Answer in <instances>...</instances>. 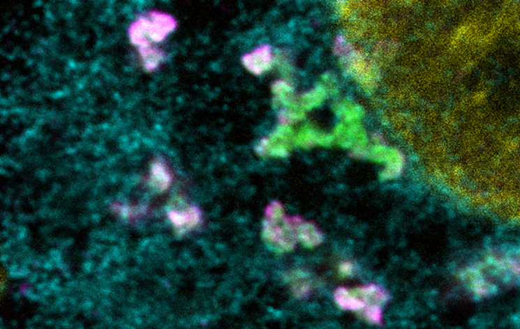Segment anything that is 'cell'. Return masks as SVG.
Segmentation results:
<instances>
[{"mask_svg":"<svg viewBox=\"0 0 520 329\" xmlns=\"http://www.w3.org/2000/svg\"><path fill=\"white\" fill-rule=\"evenodd\" d=\"M177 28V21L172 14L151 10L141 14L130 24L128 36L131 43L141 50L158 48Z\"/></svg>","mask_w":520,"mask_h":329,"instance_id":"6da1fadb","label":"cell"},{"mask_svg":"<svg viewBox=\"0 0 520 329\" xmlns=\"http://www.w3.org/2000/svg\"><path fill=\"white\" fill-rule=\"evenodd\" d=\"M263 238L272 247L289 252L295 247L297 240L292 217L285 215V209L278 201H272L265 211Z\"/></svg>","mask_w":520,"mask_h":329,"instance_id":"7a4b0ae2","label":"cell"},{"mask_svg":"<svg viewBox=\"0 0 520 329\" xmlns=\"http://www.w3.org/2000/svg\"><path fill=\"white\" fill-rule=\"evenodd\" d=\"M242 63L244 68L251 74L263 75L270 70L274 63V49L267 43L257 46L255 49L244 54Z\"/></svg>","mask_w":520,"mask_h":329,"instance_id":"3957f363","label":"cell"},{"mask_svg":"<svg viewBox=\"0 0 520 329\" xmlns=\"http://www.w3.org/2000/svg\"><path fill=\"white\" fill-rule=\"evenodd\" d=\"M174 229L185 233L198 227L202 222V213L196 206H188L181 209H170L167 213Z\"/></svg>","mask_w":520,"mask_h":329,"instance_id":"277c9868","label":"cell"},{"mask_svg":"<svg viewBox=\"0 0 520 329\" xmlns=\"http://www.w3.org/2000/svg\"><path fill=\"white\" fill-rule=\"evenodd\" d=\"M172 172L165 161L156 159L152 162L148 176L149 185L159 192H163L172 185Z\"/></svg>","mask_w":520,"mask_h":329,"instance_id":"5b68a950","label":"cell"},{"mask_svg":"<svg viewBox=\"0 0 520 329\" xmlns=\"http://www.w3.org/2000/svg\"><path fill=\"white\" fill-rule=\"evenodd\" d=\"M334 299L341 309L357 311L364 310L370 306L357 290L352 291L346 287L337 288L334 293Z\"/></svg>","mask_w":520,"mask_h":329,"instance_id":"8992f818","label":"cell"},{"mask_svg":"<svg viewBox=\"0 0 520 329\" xmlns=\"http://www.w3.org/2000/svg\"><path fill=\"white\" fill-rule=\"evenodd\" d=\"M295 224L297 238L308 247H315L321 245L325 240L321 230L314 223L306 222L299 216H292Z\"/></svg>","mask_w":520,"mask_h":329,"instance_id":"52a82bcc","label":"cell"},{"mask_svg":"<svg viewBox=\"0 0 520 329\" xmlns=\"http://www.w3.org/2000/svg\"><path fill=\"white\" fill-rule=\"evenodd\" d=\"M292 290L297 298H306L311 291V284L303 274H295L292 277Z\"/></svg>","mask_w":520,"mask_h":329,"instance_id":"ba28073f","label":"cell"},{"mask_svg":"<svg viewBox=\"0 0 520 329\" xmlns=\"http://www.w3.org/2000/svg\"><path fill=\"white\" fill-rule=\"evenodd\" d=\"M363 316L369 323L376 325L383 323V311L379 305L367 306L363 310Z\"/></svg>","mask_w":520,"mask_h":329,"instance_id":"9c48e42d","label":"cell"},{"mask_svg":"<svg viewBox=\"0 0 520 329\" xmlns=\"http://www.w3.org/2000/svg\"><path fill=\"white\" fill-rule=\"evenodd\" d=\"M339 270L343 275H352L355 270V266L351 262H343L341 263Z\"/></svg>","mask_w":520,"mask_h":329,"instance_id":"30bf717a","label":"cell"}]
</instances>
